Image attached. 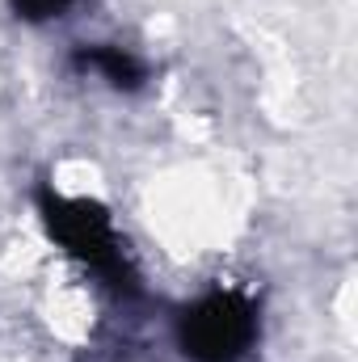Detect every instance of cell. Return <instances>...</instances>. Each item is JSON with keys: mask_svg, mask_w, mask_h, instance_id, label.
<instances>
[{"mask_svg": "<svg viewBox=\"0 0 358 362\" xmlns=\"http://www.w3.org/2000/svg\"><path fill=\"white\" fill-rule=\"evenodd\" d=\"M42 219L51 228V236L76 257L85 262L101 282L118 286V291H135V274L127 266V253H122V240L110 223V215L85 202V198H59V194H42Z\"/></svg>", "mask_w": 358, "mask_h": 362, "instance_id": "obj_1", "label": "cell"}, {"mask_svg": "<svg viewBox=\"0 0 358 362\" xmlns=\"http://www.w3.org/2000/svg\"><path fill=\"white\" fill-rule=\"evenodd\" d=\"M258 341V308L236 295L219 291L198 299L181 316V350L194 362H241Z\"/></svg>", "mask_w": 358, "mask_h": 362, "instance_id": "obj_2", "label": "cell"}, {"mask_svg": "<svg viewBox=\"0 0 358 362\" xmlns=\"http://www.w3.org/2000/svg\"><path fill=\"white\" fill-rule=\"evenodd\" d=\"M76 64L89 72H101L114 89H139L144 85V64L135 55H127L122 47H85L76 55Z\"/></svg>", "mask_w": 358, "mask_h": 362, "instance_id": "obj_3", "label": "cell"}, {"mask_svg": "<svg viewBox=\"0 0 358 362\" xmlns=\"http://www.w3.org/2000/svg\"><path fill=\"white\" fill-rule=\"evenodd\" d=\"M76 0H13V13L21 21H51V17H64Z\"/></svg>", "mask_w": 358, "mask_h": 362, "instance_id": "obj_4", "label": "cell"}]
</instances>
